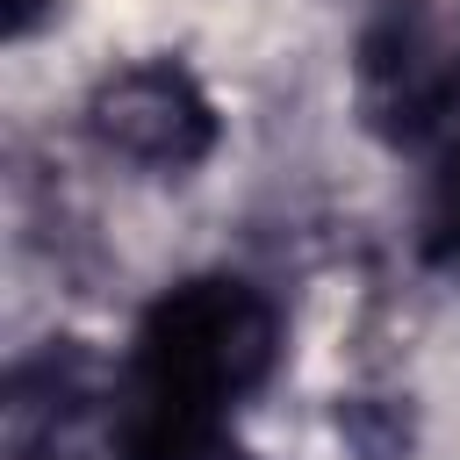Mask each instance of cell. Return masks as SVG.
I'll return each mask as SVG.
<instances>
[{
  "label": "cell",
  "instance_id": "6da1fadb",
  "mask_svg": "<svg viewBox=\"0 0 460 460\" xmlns=\"http://www.w3.org/2000/svg\"><path fill=\"white\" fill-rule=\"evenodd\" d=\"M280 367V309L237 273H194L165 288L115 381L108 431L115 460H216L230 402H244Z\"/></svg>",
  "mask_w": 460,
  "mask_h": 460
},
{
  "label": "cell",
  "instance_id": "7a4b0ae2",
  "mask_svg": "<svg viewBox=\"0 0 460 460\" xmlns=\"http://www.w3.org/2000/svg\"><path fill=\"white\" fill-rule=\"evenodd\" d=\"M352 101L395 151H424L460 129V36L431 0H381L367 14L352 43Z\"/></svg>",
  "mask_w": 460,
  "mask_h": 460
},
{
  "label": "cell",
  "instance_id": "3957f363",
  "mask_svg": "<svg viewBox=\"0 0 460 460\" xmlns=\"http://www.w3.org/2000/svg\"><path fill=\"white\" fill-rule=\"evenodd\" d=\"M86 137L137 172H194L216 151L223 115L180 58H137V65H115L93 79Z\"/></svg>",
  "mask_w": 460,
  "mask_h": 460
},
{
  "label": "cell",
  "instance_id": "277c9868",
  "mask_svg": "<svg viewBox=\"0 0 460 460\" xmlns=\"http://www.w3.org/2000/svg\"><path fill=\"white\" fill-rule=\"evenodd\" d=\"M417 252L438 273H460V129L438 144L431 187H424V216H417Z\"/></svg>",
  "mask_w": 460,
  "mask_h": 460
},
{
  "label": "cell",
  "instance_id": "5b68a950",
  "mask_svg": "<svg viewBox=\"0 0 460 460\" xmlns=\"http://www.w3.org/2000/svg\"><path fill=\"white\" fill-rule=\"evenodd\" d=\"M43 7H50V0H7V36H29Z\"/></svg>",
  "mask_w": 460,
  "mask_h": 460
},
{
  "label": "cell",
  "instance_id": "8992f818",
  "mask_svg": "<svg viewBox=\"0 0 460 460\" xmlns=\"http://www.w3.org/2000/svg\"><path fill=\"white\" fill-rule=\"evenodd\" d=\"M216 460H244V453H237V446H223V453H216Z\"/></svg>",
  "mask_w": 460,
  "mask_h": 460
}]
</instances>
